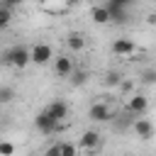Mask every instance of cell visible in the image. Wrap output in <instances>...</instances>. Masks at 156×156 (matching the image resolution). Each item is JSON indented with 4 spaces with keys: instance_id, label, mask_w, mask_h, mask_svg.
<instances>
[{
    "instance_id": "7a4b0ae2",
    "label": "cell",
    "mask_w": 156,
    "mask_h": 156,
    "mask_svg": "<svg viewBox=\"0 0 156 156\" xmlns=\"http://www.w3.org/2000/svg\"><path fill=\"white\" fill-rule=\"evenodd\" d=\"M58 124H61V122H58V119H56L46 107L34 117V127H37L41 134H54V132H58Z\"/></svg>"
},
{
    "instance_id": "5b68a950",
    "label": "cell",
    "mask_w": 156,
    "mask_h": 156,
    "mask_svg": "<svg viewBox=\"0 0 156 156\" xmlns=\"http://www.w3.org/2000/svg\"><path fill=\"white\" fill-rule=\"evenodd\" d=\"M112 51H115L117 56H132V54L136 51V44H134L132 39H127V37H119V39L112 41Z\"/></svg>"
},
{
    "instance_id": "52a82bcc",
    "label": "cell",
    "mask_w": 156,
    "mask_h": 156,
    "mask_svg": "<svg viewBox=\"0 0 156 156\" xmlns=\"http://www.w3.org/2000/svg\"><path fill=\"white\" fill-rule=\"evenodd\" d=\"M134 134H136L139 139H151V136H154V124H151L149 119L139 117V119H134Z\"/></svg>"
},
{
    "instance_id": "5bb4252c",
    "label": "cell",
    "mask_w": 156,
    "mask_h": 156,
    "mask_svg": "<svg viewBox=\"0 0 156 156\" xmlns=\"http://www.w3.org/2000/svg\"><path fill=\"white\" fill-rule=\"evenodd\" d=\"M66 44H68L71 51H83V46H85V37H83L80 32H71V34L66 37Z\"/></svg>"
},
{
    "instance_id": "30bf717a",
    "label": "cell",
    "mask_w": 156,
    "mask_h": 156,
    "mask_svg": "<svg viewBox=\"0 0 156 156\" xmlns=\"http://www.w3.org/2000/svg\"><path fill=\"white\" fill-rule=\"evenodd\" d=\"M146 107H149V102H146V98L144 95H132L129 98V102H127V110L132 112V115H144L146 112Z\"/></svg>"
},
{
    "instance_id": "9c48e42d",
    "label": "cell",
    "mask_w": 156,
    "mask_h": 156,
    "mask_svg": "<svg viewBox=\"0 0 156 156\" xmlns=\"http://www.w3.org/2000/svg\"><path fill=\"white\" fill-rule=\"evenodd\" d=\"M90 17H93L95 24H107V22H112V15H110V7H107V5H95V7L90 10Z\"/></svg>"
},
{
    "instance_id": "8fae6325",
    "label": "cell",
    "mask_w": 156,
    "mask_h": 156,
    "mask_svg": "<svg viewBox=\"0 0 156 156\" xmlns=\"http://www.w3.org/2000/svg\"><path fill=\"white\" fill-rule=\"evenodd\" d=\"M107 7H110V15H112L115 24H127L129 22V10L127 7H119V5H112V2H107Z\"/></svg>"
},
{
    "instance_id": "603a6c76",
    "label": "cell",
    "mask_w": 156,
    "mask_h": 156,
    "mask_svg": "<svg viewBox=\"0 0 156 156\" xmlns=\"http://www.w3.org/2000/svg\"><path fill=\"white\" fill-rule=\"evenodd\" d=\"M149 24H156V15H149Z\"/></svg>"
},
{
    "instance_id": "ffe728a7",
    "label": "cell",
    "mask_w": 156,
    "mask_h": 156,
    "mask_svg": "<svg viewBox=\"0 0 156 156\" xmlns=\"http://www.w3.org/2000/svg\"><path fill=\"white\" fill-rule=\"evenodd\" d=\"M15 154V146L10 141H0V156H12Z\"/></svg>"
},
{
    "instance_id": "ac0fdd59",
    "label": "cell",
    "mask_w": 156,
    "mask_h": 156,
    "mask_svg": "<svg viewBox=\"0 0 156 156\" xmlns=\"http://www.w3.org/2000/svg\"><path fill=\"white\" fill-rule=\"evenodd\" d=\"M85 80H88V73H85V71H73V78H71L73 85H83Z\"/></svg>"
},
{
    "instance_id": "e0dca14e",
    "label": "cell",
    "mask_w": 156,
    "mask_h": 156,
    "mask_svg": "<svg viewBox=\"0 0 156 156\" xmlns=\"http://www.w3.org/2000/svg\"><path fill=\"white\" fill-rule=\"evenodd\" d=\"M141 83H146V85H154V83H156V68H149V71H144V73H141Z\"/></svg>"
},
{
    "instance_id": "cb8c5ba5",
    "label": "cell",
    "mask_w": 156,
    "mask_h": 156,
    "mask_svg": "<svg viewBox=\"0 0 156 156\" xmlns=\"http://www.w3.org/2000/svg\"><path fill=\"white\" fill-rule=\"evenodd\" d=\"M39 2H41V5H46V2H51V0H39Z\"/></svg>"
},
{
    "instance_id": "2e32d148",
    "label": "cell",
    "mask_w": 156,
    "mask_h": 156,
    "mask_svg": "<svg viewBox=\"0 0 156 156\" xmlns=\"http://www.w3.org/2000/svg\"><path fill=\"white\" fill-rule=\"evenodd\" d=\"M105 83H107L110 88H112V85H119V83H122V73H119V71H110L107 78H105Z\"/></svg>"
},
{
    "instance_id": "44dd1931",
    "label": "cell",
    "mask_w": 156,
    "mask_h": 156,
    "mask_svg": "<svg viewBox=\"0 0 156 156\" xmlns=\"http://www.w3.org/2000/svg\"><path fill=\"white\" fill-rule=\"evenodd\" d=\"M107 2H112V5H119V7H127V10H129L136 0H107Z\"/></svg>"
},
{
    "instance_id": "7c38bea8",
    "label": "cell",
    "mask_w": 156,
    "mask_h": 156,
    "mask_svg": "<svg viewBox=\"0 0 156 156\" xmlns=\"http://www.w3.org/2000/svg\"><path fill=\"white\" fill-rule=\"evenodd\" d=\"M46 110H49L58 122L68 117V105H66V100H54V102H49V105H46Z\"/></svg>"
},
{
    "instance_id": "4fadbf2b",
    "label": "cell",
    "mask_w": 156,
    "mask_h": 156,
    "mask_svg": "<svg viewBox=\"0 0 156 156\" xmlns=\"http://www.w3.org/2000/svg\"><path fill=\"white\" fill-rule=\"evenodd\" d=\"M46 154H49V156H73V154H76V146H73V144H66V141H58V144L49 146Z\"/></svg>"
},
{
    "instance_id": "8992f818",
    "label": "cell",
    "mask_w": 156,
    "mask_h": 156,
    "mask_svg": "<svg viewBox=\"0 0 156 156\" xmlns=\"http://www.w3.org/2000/svg\"><path fill=\"white\" fill-rule=\"evenodd\" d=\"M54 71L58 78H68V76H73V61L68 56H58V58H54Z\"/></svg>"
},
{
    "instance_id": "d6986e66",
    "label": "cell",
    "mask_w": 156,
    "mask_h": 156,
    "mask_svg": "<svg viewBox=\"0 0 156 156\" xmlns=\"http://www.w3.org/2000/svg\"><path fill=\"white\" fill-rule=\"evenodd\" d=\"M10 100H12V88L2 85V88H0V102L5 105V102H10Z\"/></svg>"
},
{
    "instance_id": "6da1fadb",
    "label": "cell",
    "mask_w": 156,
    "mask_h": 156,
    "mask_svg": "<svg viewBox=\"0 0 156 156\" xmlns=\"http://www.w3.org/2000/svg\"><path fill=\"white\" fill-rule=\"evenodd\" d=\"M2 61L7 63V66H15V68H24V66H29L32 63V49H27V46H10L5 54H2Z\"/></svg>"
},
{
    "instance_id": "277c9868",
    "label": "cell",
    "mask_w": 156,
    "mask_h": 156,
    "mask_svg": "<svg viewBox=\"0 0 156 156\" xmlns=\"http://www.w3.org/2000/svg\"><path fill=\"white\" fill-rule=\"evenodd\" d=\"M88 117H90L93 122H110V119H112V112H110V107H107L105 102H95V105H90Z\"/></svg>"
},
{
    "instance_id": "7402d4cb",
    "label": "cell",
    "mask_w": 156,
    "mask_h": 156,
    "mask_svg": "<svg viewBox=\"0 0 156 156\" xmlns=\"http://www.w3.org/2000/svg\"><path fill=\"white\" fill-rule=\"evenodd\" d=\"M24 0H2V5H10V7H17V5H22Z\"/></svg>"
},
{
    "instance_id": "3957f363",
    "label": "cell",
    "mask_w": 156,
    "mask_h": 156,
    "mask_svg": "<svg viewBox=\"0 0 156 156\" xmlns=\"http://www.w3.org/2000/svg\"><path fill=\"white\" fill-rule=\"evenodd\" d=\"M51 58H54V49H51L49 44H34V46H32V63L44 66V63H49Z\"/></svg>"
},
{
    "instance_id": "9a60e30c",
    "label": "cell",
    "mask_w": 156,
    "mask_h": 156,
    "mask_svg": "<svg viewBox=\"0 0 156 156\" xmlns=\"http://www.w3.org/2000/svg\"><path fill=\"white\" fill-rule=\"evenodd\" d=\"M12 22V7L10 5H0V29H7Z\"/></svg>"
},
{
    "instance_id": "ba28073f",
    "label": "cell",
    "mask_w": 156,
    "mask_h": 156,
    "mask_svg": "<svg viewBox=\"0 0 156 156\" xmlns=\"http://www.w3.org/2000/svg\"><path fill=\"white\" fill-rule=\"evenodd\" d=\"M80 146H83L85 151H95V149L100 146V134H98L95 129H85L83 136H80Z\"/></svg>"
}]
</instances>
